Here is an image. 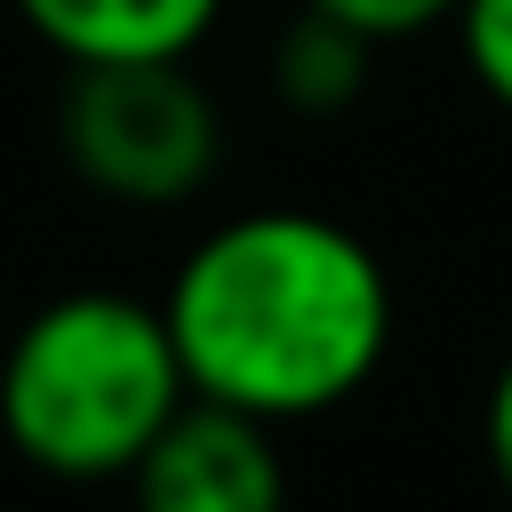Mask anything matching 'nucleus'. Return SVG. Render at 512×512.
<instances>
[{
	"instance_id": "1a4fd4ad",
	"label": "nucleus",
	"mask_w": 512,
	"mask_h": 512,
	"mask_svg": "<svg viewBox=\"0 0 512 512\" xmlns=\"http://www.w3.org/2000/svg\"><path fill=\"white\" fill-rule=\"evenodd\" d=\"M480 448H488V472H496L504 496H512V352H504L496 376H488V400H480Z\"/></svg>"
},
{
	"instance_id": "39448f33",
	"label": "nucleus",
	"mask_w": 512,
	"mask_h": 512,
	"mask_svg": "<svg viewBox=\"0 0 512 512\" xmlns=\"http://www.w3.org/2000/svg\"><path fill=\"white\" fill-rule=\"evenodd\" d=\"M32 40L64 64H144V56H192L224 0H16Z\"/></svg>"
},
{
	"instance_id": "7ed1b4c3",
	"label": "nucleus",
	"mask_w": 512,
	"mask_h": 512,
	"mask_svg": "<svg viewBox=\"0 0 512 512\" xmlns=\"http://www.w3.org/2000/svg\"><path fill=\"white\" fill-rule=\"evenodd\" d=\"M64 168L120 208H176L224 160V112L184 72V56L144 64H72L56 96Z\"/></svg>"
},
{
	"instance_id": "0eeeda50",
	"label": "nucleus",
	"mask_w": 512,
	"mask_h": 512,
	"mask_svg": "<svg viewBox=\"0 0 512 512\" xmlns=\"http://www.w3.org/2000/svg\"><path fill=\"white\" fill-rule=\"evenodd\" d=\"M456 56L472 72V88L512 120V0H456Z\"/></svg>"
},
{
	"instance_id": "20e7f679",
	"label": "nucleus",
	"mask_w": 512,
	"mask_h": 512,
	"mask_svg": "<svg viewBox=\"0 0 512 512\" xmlns=\"http://www.w3.org/2000/svg\"><path fill=\"white\" fill-rule=\"evenodd\" d=\"M128 488L144 512H272L288 496V464L264 416L184 392V408L136 456Z\"/></svg>"
},
{
	"instance_id": "f03ea898",
	"label": "nucleus",
	"mask_w": 512,
	"mask_h": 512,
	"mask_svg": "<svg viewBox=\"0 0 512 512\" xmlns=\"http://www.w3.org/2000/svg\"><path fill=\"white\" fill-rule=\"evenodd\" d=\"M184 392L160 304L72 288L16 320L0 352V440L48 480H128Z\"/></svg>"
},
{
	"instance_id": "f257e3e1",
	"label": "nucleus",
	"mask_w": 512,
	"mask_h": 512,
	"mask_svg": "<svg viewBox=\"0 0 512 512\" xmlns=\"http://www.w3.org/2000/svg\"><path fill=\"white\" fill-rule=\"evenodd\" d=\"M160 320L200 400L304 424L376 384L392 352V272L320 208H248L192 240Z\"/></svg>"
},
{
	"instance_id": "6e6552de",
	"label": "nucleus",
	"mask_w": 512,
	"mask_h": 512,
	"mask_svg": "<svg viewBox=\"0 0 512 512\" xmlns=\"http://www.w3.org/2000/svg\"><path fill=\"white\" fill-rule=\"evenodd\" d=\"M304 8H320V16H336V24H352V32H368L376 48H384V40H416V32H432V24L456 16V0H304Z\"/></svg>"
},
{
	"instance_id": "423d86ee",
	"label": "nucleus",
	"mask_w": 512,
	"mask_h": 512,
	"mask_svg": "<svg viewBox=\"0 0 512 512\" xmlns=\"http://www.w3.org/2000/svg\"><path fill=\"white\" fill-rule=\"evenodd\" d=\"M368 56H376L368 32H352V24L320 16V8H296V24L272 40V96L288 112H304V120H336L344 104H360Z\"/></svg>"
}]
</instances>
